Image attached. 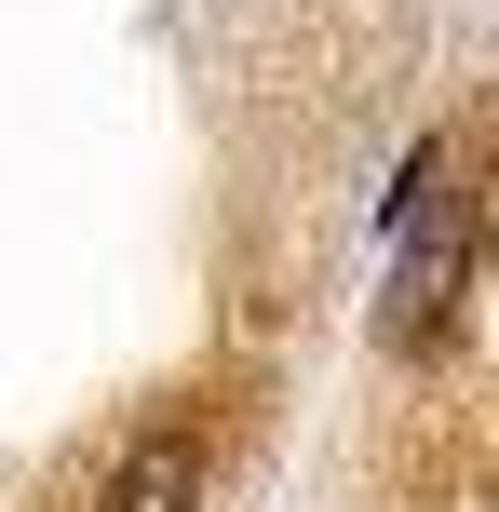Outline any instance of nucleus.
Instances as JSON below:
<instances>
[{"instance_id":"nucleus-1","label":"nucleus","mask_w":499,"mask_h":512,"mask_svg":"<svg viewBox=\"0 0 499 512\" xmlns=\"http://www.w3.org/2000/svg\"><path fill=\"white\" fill-rule=\"evenodd\" d=\"M473 283V189H446V135L405 149V189H392V337L432 351Z\"/></svg>"},{"instance_id":"nucleus-2","label":"nucleus","mask_w":499,"mask_h":512,"mask_svg":"<svg viewBox=\"0 0 499 512\" xmlns=\"http://www.w3.org/2000/svg\"><path fill=\"white\" fill-rule=\"evenodd\" d=\"M189 499H203V432H189V418L135 432L122 472H108V512H189Z\"/></svg>"}]
</instances>
